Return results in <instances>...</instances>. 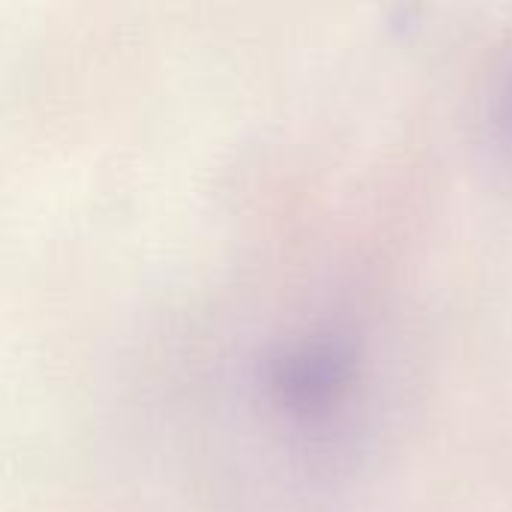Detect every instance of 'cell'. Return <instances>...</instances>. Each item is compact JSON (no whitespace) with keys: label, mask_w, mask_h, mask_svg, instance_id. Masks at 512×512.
Instances as JSON below:
<instances>
[{"label":"cell","mask_w":512,"mask_h":512,"mask_svg":"<svg viewBox=\"0 0 512 512\" xmlns=\"http://www.w3.org/2000/svg\"><path fill=\"white\" fill-rule=\"evenodd\" d=\"M192 429L207 477L252 512H321L363 492L411 432L420 330L360 264L267 279L204 342Z\"/></svg>","instance_id":"1"},{"label":"cell","mask_w":512,"mask_h":512,"mask_svg":"<svg viewBox=\"0 0 512 512\" xmlns=\"http://www.w3.org/2000/svg\"><path fill=\"white\" fill-rule=\"evenodd\" d=\"M468 117L477 162L495 186L512 192V33L492 48L483 63Z\"/></svg>","instance_id":"2"}]
</instances>
